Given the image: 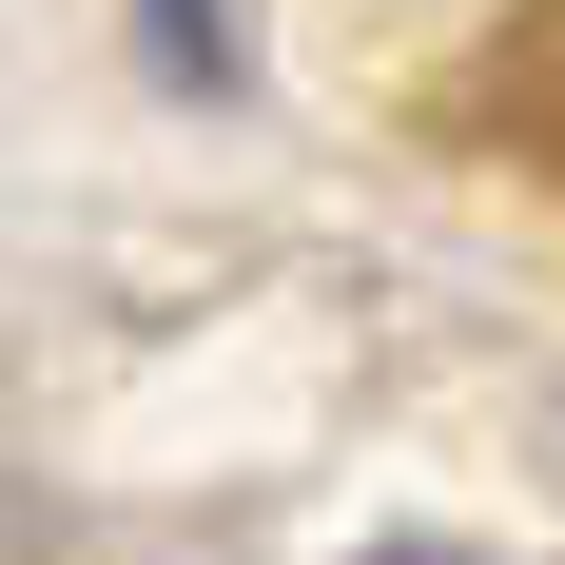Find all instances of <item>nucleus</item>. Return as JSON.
Here are the masks:
<instances>
[{
	"mask_svg": "<svg viewBox=\"0 0 565 565\" xmlns=\"http://www.w3.org/2000/svg\"><path fill=\"white\" fill-rule=\"evenodd\" d=\"M371 565H449V546H371Z\"/></svg>",
	"mask_w": 565,
	"mask_h": 565,
	"instance_id": "nucleus-1",
	"label": "nucleus"
}]
</instances>
